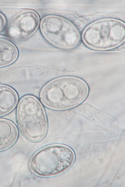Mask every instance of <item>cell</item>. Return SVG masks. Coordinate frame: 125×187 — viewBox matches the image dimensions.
Listing matches in <instances>:
<instances>
[{
	"label": "cell",
	"mask_w": 125,
	"mask_h": 187,
	"mask_svg": "<svg viewBox=\"0 0 125 187\" xmlns=\"http://www.w3.org/2000/svg\"><path fill=\"white\" fill-rule=\"evenodd\" d=\"M89 89L82 79L72 76H63L53 79L42 88L41 100L47 108L62 110L75 107L87 98Z\"/></svg>",
	"instance_id": "cell-1"
},
{
	"label": "cell",
	"mask_w": 125,
	"mask_h": 187,
	"mask_svg": "<svg viewBox=\"0 0 125 187\" xmlns=\"http://www.w3.org/2000/svg\"><path fill=\"white\" fill-rule=\"evenodd\" d=\"M16 119L20 131L28 141L37 142L45 138L48 127L47 115L41 103L35 97L28 95L21 98Z\"/></svg>",
	"instance_id": "cell-2"
},
{
	"label": "cell",
	"mask_w": 125,
	"mask_h": 187,
	"mask_svg": "<svg viewBox=\"0 0 125 187\" xmlns=\"http://www.w3.org/2000/svg\"><path fill=\"white\" fill-rule=\"evenodd\" d=\"M73 151L69 147L61 144L45 146L32 156L29 162L30 171L41 177H49L67 170L74 160Z\"/></svg>",
	"instance_id": "cell-3"
},
{
	"label": "cell",
	"mask_w": 125,
	"mask_h": 187,
	"mask_svg": "<svg viewBox=\"0 0 125 187\" xmlns=\"http://www.w3.org/2000/svg\"><path fill=\"white\" fill-rule=\"evenodd\" d=\"M125 26L118 20L106 19L94 22L84 31L83 39L89 46L95 49H111L121 44L125 38Z\"/></svg>",
	"instance_id": "cell-4"
},
{
	"label": "cell",
	"mask_w": 125,
	"mask_h": 187,
	"mask_svg": "<svg viewBox=\"0 0 125 187\" xmlns=\"http://www.w3.org/2000/svg\"><path fill=\"white\" fill-rule=\"evenodd\" d=\"M40 27L44 37L57 47L72 48L80 42V35L77 27L62 17L55 15L46 16L42 20Z\"/></svg>",
	"instance_id": "cell-5"
},
{
	"label": "cell",
	"mask_w": 125,
	"mask_h": 187,
	"mask_svg": "<svg viewBox=\"0 0 125 187\" xmlns=\"http://www.w3.org/2000/svg\"><path fill=\"white\" fill-rule=\"evenodd\" d=\"M39 23L38 14L32 10H27L17 14L12 19L8 29V34L12 39H25L37 30Z\"/></svg>",
	"instance_id": "cell-6"
},
{
	"label": "cell",
	"mask_w": 125,
	"mask_h": 187,
	"mask_svg": "<svg viewBox=\"0 0 125 187\" xmlns=\"http://www.w3.org/2000/svg\"><path fill=\"white\" fill-rule=\"evenodd\" d=\"M18 129L11 121L0 118V152L8 149L17 141Z\"/></svg>",
	"instance_id": "cell-7"
},
{
	"label": "cell",
	"mask_w": 125,
	"mask_h": 187,
	"mask_svg": "<svg viewBox=\"0 0 125 187\" xmlns=\"http://www.w3.org/2000/svg\"><path fill=\"white\" fill-rule=\"evenodd\" d=\"M18 94L11 87L0 84V116L9 113L16 107Z\"/></svg>",
	"instance_id": "cell-8"
},
{
	"label": "cell",
	"mask_w": 125,
	"mask_h": 187,
	"mask_svg": "<svg viewBox=\"0 0 125 187\" xmlns=\"http://www.w3.org/2000/svg\"><path fill=\"white\" fill-rule=\"evenodd\" d=\"M18 55V50L12 42L0 38V68L13 63Z\"/></svg>",
	"instance_id": "cell-9"
},
{
	"label": "cell",
	"mask_w": 125,
	"mask_h": 187,
	"mask_svg": "<svg viewBox=\"0 0 125 187\" xmlns=\"http://www.w3.org/2000/svg\"><path fill=\"white\" fill-rule=\"evenodd\" d=\"M6 24V19L4 16L0 13V31L4 28Z\"/></svg>",
	"instance_id": "cell-10"
}]
</instances>
